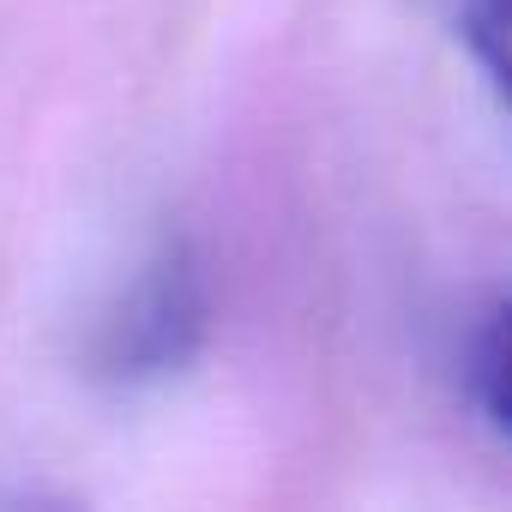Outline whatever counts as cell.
Listing matches in <instances>:
<instances>
[{"instance_id":"obj_1","label":"cell","mask_w":512,"mask_h":512,"mask_svg":"<svg viewBox=\"0 0 512 512\" xmlns=\"http://www.w3.org/2000/svg\"><path fill=\"white\" fill-rule=\"evenodd\" d=\"M205 332V296H199V272L187 266V253L169 247L163 260L145 272V284L127 296L121 320L109 326V350L103 362L121 380H145V374H169L193 356Z\"/></svg>"}]
</instances>
